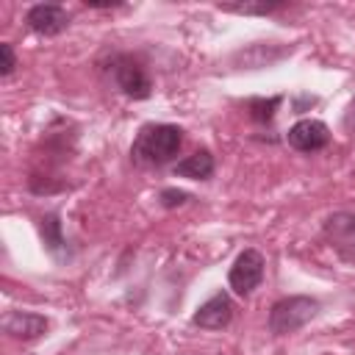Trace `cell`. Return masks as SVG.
<instances>
[{
    "mask_svg": "<svg viewBox=\"0 0 355 355\" xmlns=\"http://www.w3.org/2000/svg\"><path fill=\"white\" fill-rule=\"evenodd\" d=\"M183 147V128L169 122H147L139 128L130 144V161L136 166H164Z\"/></svg>",
    "mask_w": 355,
    "mask_h": 355,
    "instance_id": "6da1fadb",
    "label": "cell"
},
{
    "mask_svg": "<svg viewBox=\"0 0 355 355\" xmlns=\"http://www.w3.org/2000/svg\"><path fill=\"white\" fill-rule=\"evenodd\" d=\"M316 313H319L316 297L288 294V297H280L277 302H272L269 316H266V327L272 336H291V333L302 330Z\"/></svg>",
    "mask_w": 355,
    "mask_h": 355,
    "instance_id": "7a4b0ae2",
    "label": "cell"
},
{
    "mask_svg": "<svg viewBox=\"0 0 355 355\" xmlns=\"http://www.w3.org/2000/svg\"><path fill=\"white\" fill-rule=\"evenodd\" d=\"M105 72H108L111 83L116 86V92H122L130 100H147L153 94V80H150L144 64L130 53H114L108 58Z\"/></svg>",
    "mask_w": 355,
    "mask_h": 355,
    "instance_id": "3957f363",
    "label": "cell"
},
{
    "mask_svg": "<svg viewBox=\"0 0 355 355\" xmlns=\"http://www.w3.org/2000/svg\"><path fill=\"white\" fill-rule=\"evenodd\" d=\"M263 272H266V258L261 250L247 247L236 255V261L230 263L227 272V286L239 294V297H250L261 283H263Z\"/></svg>",
    "mask_w": 355,
    "mask_h": 355,
    "instance_id": "277c9868",
    "label": "cell"
},
{
    "mask_svg": "<svg viewBox=\"0 0 355 355\" xmlns=\"http://www.w3.org/2000/svg\"><path fill=\"white\" fill-rule=\"evenodd\" d=\"M324 241L347 263H355V211H333L322 222Z\"/></svg>",
    "mask_w": 355,
    "mask_h": 355,
    "instance_id": "5b68a950",
    "label": "cell"
},
{
    "mask_svg": "<svg viewBox=\"0 0 355 355\" xmlns=\"http://www.w3.org/2000/svg\"><path fill=\"white\" fill-rule=\"evenodd\" d=\"M288 147H294L297 153H319L330 144V128L322 119H297L288 133H286Z\"/></svg>",
    "mask_w": 355,
    "mask_h": 355,
    "instance_id": "8992f818",
    "label": "cell"
},
{
    "mask_svg": "<svg viewBox=\"0 0 355 355\" xmlns=\"http://www.w3.org/2000/svg\"><path fill=\"white\" fill-rule=\"evenodd\" d=\"M25 25L39 36H58L69 28V14L58 3H36L25 11Z\"/></svg>",
    "mask_w": 355,
    "mask_h": 355,
    "instance_id": "52a82bcc",
    "label": "cell"
},
{
    "mask_svg": "<svg viewBox=\"0 0 355 355\" xmlns=\"http://www.w3.org/2000/svg\"><path fill=\"white\" fill-rule=\"evenodd\" d=\"M233 300L227 291H216L214 297H208L202 305H197V311L191 313V324L202 327V330H222L233 322Z\"/></svg>",
    "mask_w": 355,
    "mask_h": 355,
    "instance_id": "ba28073f",
    "label": "cell"
},
{
    "mask_svg": "<svg viewBox=\"0 0 355 355\" xmlns=\"http://www.w3.org/2000/svg\"><path fill=\"white\" fill-rule=\"evenodd\" d=\"M50 327V319L33 311H8L3 316V330L11 338H22V341H33L39 336H44Z\"/></svg>",
    "mask_w": 355,
    "mask_h": 355,
    "instance_id": "9c48e42d",
    "label": "cell"
},
{
    "mask_svg": "<svg viewBox=\"0 0 355 355\" xmlns=\"http://www.w3.org/2000/svg\"><path fill=\"white\" fill-rule=\"evenodd\" d=\"M36 227H39V236H42L44 250H47L53 258L64 261V258H67V239H64L61 214H58V211H47L44 216H39Z\"/></svg>",
    "mask_w": 355,
    "mask_h": 355,
    "instance_id": "30bf717a",
    "label": "cell"
},
{
    "mask_svg": "<svg viewBox=\"0 0 355 355\" xmlns=\"http://www.w3.org/2000/svg\"><path fill=\"white\" fill-rule=\"evenodd\" d=\"M214 155L208 150H197L186 158H180L178 164H172V175L175 178H189V180H208L214 178Z\"/></svg>",
    "mask_w": 355,
    "mask_h": 355,
    "instance_id": "8fae6325",
    "label": "cell"
},
{
    "mask_svg": "<svg viewBox=\"0 0 355 355\" xmlns=\"http://www.w3.org/2000/svg\"><path fill=\"white\" fill-rule=\"evenodd\" d=\"M280 103H283L280 94H275V97H250V100H247V114H250L252 122H258V125H269V122L275 119Z\"/></svg>",
    "mask_w": 355,
    "mask_h": 355,
    "instance_id": "7c38bea8",
    "label": "cell"
},
{
    "mask_svg": "<svg viewBox=\"0 0 355 355\" xmlns=\"http://www.w3.org/2000/svg\"><path fill=\"white\" fill-rule=\"evenodd\" d=\"M216 8L227 11V14H272V11L286 8V3H280V0H244V3H216Z\"/></svg>",
    "mask_w": 355,
    "mask_h": 355,
    "instance_id": "4fadbf2b",
    "label": "cell"
},
{
    "mask_svg": "<svg viewBox=\"0 0 355 355\" xmlns=\"http://www.w3.org/2000/svg\"><path fill=\"white\" fill-rule=\"evenodd\" d=\"M191 200V194L189 191H183V189H161L158 191V202L164 205V208H180V205H186Z\"/></svg>",
    "mask_w": 355,
    "mask_h": 355,
    "instance_id": "5bb4252c",
    "label": "cell"
},
{
    "mask_svg": "<svg viewBox=\"0 0 355 355\" xmlns=\"http://www.w3.org/2000/svg\"><path fill=\"white\" fill-rule=\"evenodd\" d=\"M0 75L3 78H8L14 69H17V53H14V47L8 44V42H0Z\"/></svg>",
    "mask_w": 355,
    "mask_h": 355,
    "instance_id": "9a60e30c",
    "label": "cell"
},
{
    "mask_svg": "<svg viewBox=\"0 0 355 355\" xmlns=\"http://www.w3.org/2000/svg\"><path fill=\"white\" fill-rule=\"evenodd\" d=\"M344 125H347V130H349V133H355V97H352V100H349V105H347Z\"/></svg>",
    "mask_w": 355,
    "mask_h": 355,
    "instance_id": "2e32d148",
    "label": "cell"
},
{
    "mask_svg": "<svg viewBox=\"0 0 355 355\" xmlns=\"http://www.w3.org/2000/svg\"><path fill=\"white\" fill-rule=\"evenodd\" d=\"M324 355H333V352H324Z\"/></svg>",
    "mask_w": 355,
    "mask_h": 355,
    "instance_id": "e0dca14e",
    "label": "cell"
}]
</instances>
